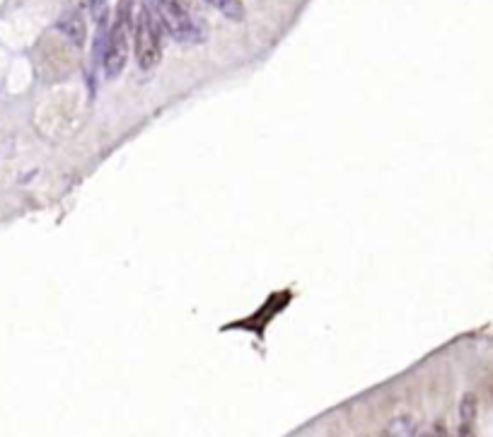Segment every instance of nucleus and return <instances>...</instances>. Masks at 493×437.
Masks as SVG:
<instances>
[{"mask_svg": "<svg viewBox=\"0 0 493 437\" xmlns=\"http://www.w3.org/2000/svg\"><path fill=\"white\" fill-rule=\"evenodd\" d=\"M476 409H479V401H476L474 394H464V396H462V401H460V423H471V425H474Z\"/></svg>", "mask_w": 493, "mask_h": 437, "instance_id": "6", "label": "nucleus"}, {"mask_svg": "<svg viewBox=\"0 0 493 437\" xmlns=\"http://www.w3.org/2000/svg\"><path fill=\"white\" fill-rule=\"evenodd\" d=\"M148 5H152V13L157 15L162 29L170 32L172 39H177L179 44L203 42L201 27L194 22L189 10H186L179 0H148Z\"/></svg>", "mask_w": 493, "mask_h": 437, "instance_id": "3", "label": "nucleus"}, {"mask_svg": "<svg viewBox=\"0 0 493 437\" xmlns=\"http://www.w3.org/2000/svg\"><path fill=\"white\" fill-rule=\"evenodd\" d=\"M387 433H389V437H419V433H416V428H414V423H411V418H406V415H401V418H394Z\"/></svg>", "mask_w": 493, "mask_h": 437, "instance_id": "7", "label": "nucleus"}, {"mask_svg": "<svg viewBox=\"0 0 493 437\" xmlns=\"http://www.w3.org/2000/svg\"><path fill=\"white\" fill-rule=\"evenodd\" d=\"M162 24L150 5H143L136 17L134 44H136V60L143 70H152L162 58Z\"/></svg>", "mask_w": 493, "mask_h": 437, "instance_id": "2", "label": "nucleus"}, {"mask_svg": "<svg viewBox=\"0 0 493 437\" xmlns=\"http://www.w3.org/2000/svg\"><path fill=\"white\" fill-rule=\"evenodd\" d=\"M378 437H389V433H387V430H385V433H380Z\"/></svg>", "mask_w": 493, "mask_h": 437, "instance_id": "9", "label": "nucleus"}, {"mask_svg": "<svg viewBox=\"0 0 493 437\" xmlns=\"http://www.w3.org/2000/svg\"><path fill=\"white\" fill-rule=\"evenodd\" d=\"M56 27H58V32L63 34L73 47L83 49L85 42H88V24H85L83 15H80L78 10H68V13L60 15Z\"/></svg>", "mask_w": 493, "mask_h": 437, "instance_id": "4", "label": "nucleus"}, {"mask_svg": "<svg viewBox=\"0 0 493 437\" xmlns=\"http://www.w3.org/2000/svg\"><path fill=\"white\" fill-rule=\"evenodd\" d=\"M460 437H474V425H471V423H462L460 425Z\"/></svg>", "mask_w": 493, "mask_h": 437, "instance_id": "8", "label": "nucleus"}, {"mask_svg": "<svg viewBox=\"0 0 493 437\" xmlns=\"http://www.w3.org/2000/svg\"><path fill=\"white\" fill-rule=\"evenodd\" d=\"M423 437H433V435H423Z\"/></svg>", "mask_w": 493, "mask_h": 437, "instance_id": "10", "label": "nucleus"}, {"mask_svg": "<svg viewBox=\"0 0 493 437\" xmlns=\"http://www.w3.org/2000/svg\"><path fill=\"white\" fill-rule=\"evenodd\" d=\"M211 8H216L223 17L232 19V22H242L245 19V5L240 0H206Z\"/></svg>", "mask_w": 493, "mask_h": 437, "instance_id": "5", "label": "nucleus"}, {"mask_svg": "<svg viewBox=\"0 0 493 437\" xmlns=\"http://www.w3.org/2000/svg\"><path fill=\"white\" fill-rule=\"evenodd\" d=\"M131 5H134V0H121L119 3L114 27H111L109 37H106V44H104L102 63H104V73L109 75V78H119V75L124 73V68H126V60H129Z\"/></svg>", "mask_w": 493, "mask_h": 437, "instance_id": "1", "label": "nucleus"}]
</instances>
